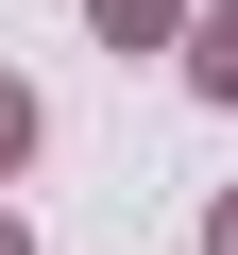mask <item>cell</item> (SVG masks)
<instances>
[{"instance_id":"obj_3","label":"cell","mask_w":238,"mask_h":255,"mask_svg":"<svg viewBox=\"0 0 238 255\" xmlns=\"http://www.w3.org/2000/svg\"><path fill=\"white\" fill-rule=\"evenodd\" d=\"M17 136H34V102H17V85H0V153H17Z\"/></svg>"},{"instance_id":"obj_5","label":"cell","mask_w":238,"mask_h":255,"mask_svg":"<svg viewBox=\"0 0 238 255\" xmlns=\"http://www.w3.org/2000/svg\"><path fill=\"white\" fill-rule=\"evenodd\" d=\"M0 255H17V221H0Z\"/></svg>"},{"instance_id":"obj_1","label":"cell","mask_w":238,"mask_h":255,"mask_svg":"<svg viewBox=\"0 0 238 255\" xmlns=\"http://www.w3.org/2000/svg\"><path fill=\"white\" fill-rule=\"evenodd\" d=\"M204 85H221V102H238V17H204Z\"/></svg>"},{"instance_id":"obj_2","label":"cell","mask_w":238,"mask_h":255,"mask_svg":"<svg viewBox=\"0 0 238 255\" xmlns=\"http://www.w3.org/2000/svg\"><path fill=\"white\" fill-rule=\"evenodd\" d=\"M102 34H170V0H102Z\"/></svg>"},{"instance_id":"obj_4","label":"cell","mask_w":238,"mask_h":255,"mask_svg":"<svg viewBox=\"0 0 238 255\" xmlns=\"http://www.w3.org/2000/svg\"><path fill=\"white\" fill-rule=\"evenodd\" d=\"M221 255H238V204H221Z\"/></svg>"}]
</instances>
